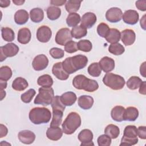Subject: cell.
<instances>
[{
    "label": "cell",
    "mask_w": 146,
    "mask_h": 146,
    "mask_svg": "<svg viewBox=\"0 0 146 146\" xmlns=\"http://www.w3.org/2000/svg\"><path fill=\"white\" fill-rule=\"evenodd\" d=\"M51 105L52 110H58L64 111L66 108V106L62 102L60 96L58 95L55 96L54 97L53 100L51 103Z\"/></svg>",
    "instance_id": "cell-43"
},
{
    "label": "cell",
    "mask_w": 146,
    "mask_h": 146,
    "mask_svg": "<svg viewBox=\"0 0 146 146\" xmlns=\"http://www.w3.org/2000/svg\"><path fill=\"white\" fill-rule=\"evenodd\" d=\"M50 55L54 59L62 58L64 55V50L58 47H53L49 51Z\"/></svg>",
    "instance_id": "cell-47"
},
{
    "label": "cell",
    "mask_w": 146,
    "mask_h": 146,
    "mask_svg": "<svg viewBox=\"0 0 146 146\" xmlns=\"http://www.w3.org/2000/svg\"><path fill=\"white\" fill-rule=\"evenodd\" d=\"M136 7L142 11H145L146 10V1H137L135 3Z\"/></svg>",
    "instance_id": "cell-50"
},
{
    "label": "cell",
    "mask_w": 146,
    "mask_h": 146,
    "mask_svg": "<svg viewBox=\"0 0 146 146\" xmlns=\"http://www.w3.org/2000/svg\"><path fill=\"white\" fill-rule=\"evenodd\" d=\"M125 108L121 106H116L114 107L111 111V116L112 119L117 122L123 121V115Z\"/></svg>",
    "instance_id": "cell-26"
},
{
    "label": "cell",
    "mask_w": 146,
    "mask_h": 146,
    "mask_svg": "<svg viewBox=\"0 0 146 146\" xmlns=\"http://www.w3.org/2000/svg\"><path fill=\"white\" fill-rule=\"evenodd\" d=\"M29 20V13L23 9L18 10L14 15L15 22L19 25L25 24Z\"/></svg>",
    "instance_id": "cell-25"
},
{
    "label": "cell",
    "mask_w": 146,
    "mask_h": 146,
    "mask_svg": "<svg viewBox=\"0 0 146 146\" xmlns=\"http://www.w3.org/2000/svg\"><path fill=\"white\" fill-rule=\"evenodd\" d=\"M63 130L59 127H50L47 129L46 132L47 137L53 141H57L59 140L63 135Z\"/></svg>",
    "instance_id": "cell-22"
},
{
    "label": "cell",
    "mask_w": 146,
    "mask_h": 146,
    "mask_svg": "<svg viewBox=\"0 0 146 146\" xmlns=\"http://www.w3.org/2000/svg\"><path fill=\"white\" fill-rule=\"evenodd\" d=\"M139 92L141 95H145L146 94V82L145 81L142 82L141 84L139 87Z\"/></svg>",
    "instance_id": "cell-52"
},
{
    "label": "cell",
    "mask_w": 146,
    "mask_h": 146,
    "mask_svg": "<svg viewBox=\"0 0 146 146\" xmlns=\"http://www.w3.org/2000/svg\"><path fill=\"white\" fill-rule=\"evenodd\" d=\"M60 98L62 102L65 106H71L75 103L77 99L76 94L71 91L64 92Z\"/></svg>",
    "instance_id": "cell-24"
},
{
    "label": "cell",
    "mask_w": 146,
    "mask_h": 146,
    "mask_svg": "<svg viewBox=\"0 0 146 146\" xmlns=\"http://www.w3.org/2000/svg\"><path fill=\"white\" fill-rule=\"evenodd\" d=\"M0 132H1L0 137L2 138L4 136H6V135L8 133V129H7V127L5 125H4L2 124H1V125H0Z\"/></svg>",
    "instance_id": "cell-51"
},
{
    "label": "cell",
    "mask_w": 146,
    "mask_h": 146,
    "mask_svg": "<svg viewBox=\"0 0 146 146\" xmlns=\"http://www.w3.org/2000/svg\"><path fill=\"white\" fill-rule=\"evenodd\" d=\"M123 13L118 7H111L106 13V19L111 23H116L122 19Z\"/></svg>",
    "instance_id": "cell-12"
},
{
    "label": "cell",
    "mask_w": 146,
    "mask_h": 146,
    "mask_svg": "<svg viewBox=\"0 0 146 146\" xmlns=\"http://www.w3.org/2000/svg\"><path fill=\"white\" fill-rule=\"evenodd\" d=\"M19 141L25 144H31L35 139V133L30 130H23L20 131L18 135Z\"/></svg>",
    "instance_id": "cell-18"
},
{
    "label": "cell",
    "mask_w": 146,
    "mask_h": 146,
    "mask_svg": "<svg viewBox=\"0 0 146 146\" xmlns=\"http://www.w3.org/2000/svg\"><path fill=\"white\" fill-rule=\"evenodd\" d=\"M6 96V92L3 91V90H1V100H2Z\"/></svg>",
    "instance_id": "cell-59"
},
{
    "label": "cell",
    "mask_w": 146,
    "mask_h": 146,
    "mask_svg": "<svg viewBox=\"0 0 146 146\" xmlns=\"http://www.w3.org/2000/svg\"><path fill=\"white\" fill-rule=\"evenodd\" d=\"M66 0H63V1H59V0H52L50 1V3L54 6H60L63 5L64 3H66Z\"/></svg>",
    "instance_id": "cell-53"
},
{
    "label": "cell",
    "mask_w": 146,
    "mask_h": 146,
    "mask_svg": "<svg viewBox=\"0 0 146 146\" xmlns=\"http://www.w3.org/2000/svg\"><path fill=\"white\" fill-rule=\"evenodd\" d=\"M29 86L27 81L23 78L18 77L12 83V88L17 91L25 90Z\"/></svg>",
    "instance_id": "cell-27"
},
{
    "label": "cell",
    "mask_w": 146,
    "mask_h": 146,
    "mask_svg": "<svg viewBox=\"0 0 146 146\" xmlns=\"http://www.w3.org/2000/svg\"><path fill=\"white\" fill-rule=\"evenodd\" d=\"M139 116V111L135 107H128L125 109L123 115V120L133 121Z\"/></svg>",
    "instance_id": "cell-21"
},
{
    "label": "cell",
    "mask_w": 146,
    "mask_h": 146,
    "mask_svg": "<svg viewBox=\"0 0 146 146\" xmlns=\"http://www.w3.org/2000/svg\"><path fill=\"white\" fill-rule=\"evenodd\" d=\"M13 2L14 4H15L16 5H22L25 2V1L24 0H23V1H22V0H19V1H18V0H13Z\"/></svg>",
    "instance_id": "cell-58"
},
{
    "label": "cell",
    "mask_w": 146,
    "mask_h": 146,
    "mask_svg": "<svg viewBox=\"0 0 146 146\" xmlns=\"http://www.w3.org/2000/svg\"><path fill=\"white\" fill-rule=\"evenodd\" d=\"M46 12L48 18L51 21L58 19L61 15L60 9L55 6L48 7L46 10Z\"/></svg>",
    "instance_id": "cell-34"
},
{
    "label": "cell",
    "mask_w": 146,
    "mask_h": 146,
    "mask_svg": "<svg viewBox=\"0 0 146 146\" xmlns=\"http://www.w3.org/2000/svg\"><path fill=\"white\" fill-rule=\"evenodd\" d=\"M30 16L32 22L35 23H39L42 21L43 19L44 13L42 9L36 7L30 10Z\"/></svg>",
    "instance_id": "cell-28"
},
{
    "label": "cell",
    "mask_w": 146,
    "mask_h": 146,
    "mask_svg": "<svg viewBox=\"0 0 146 146\" xmlns=\"http://www.w3.org/2000/svg\"><path fill=\"white\" fill-rule=\"evenodd\" d=\"M64 50L66 52L70 54H72L76 52L78 50L77 43L72 40L69 41L65 44Z\"/></svg>",
    "instance_id": "cell-48"
},
{
    "label": "cell",
    "mask_w": 146,
    "mask_h": 146,
    "mask_svg": "<svg viewBox=\"0 0 146 146\" xmlns=\"http://www.w3.org/2000/svg\"><path fill=\"white\" fill-rule=\"evenodd\" d=\"M120 39L125 46H131L135 41V33L132 29H125L120 33Z\"/></svg>",
    "instance_id": "cell-14"
},
{
    "label": "cell",
    "mask_w": 146,
    "mask_h": 146,
    "mask_svg": "<svg viewBox=\"0 0 146 146\" xmlns=\"http://www.w3.org/2000/svg\"><path fill=\"white\" fill-rule=\"evenodd\" d=\"M80 21L81 18L80 15L76 13H70L66 18V23L69 27H74L78 26Z\"/></svg>",
    "instance_id": "cell-35"
},
{
    "label": "cell",
    "mask_w": 146,
    "mask_h": 146,
    "mask_svg": "<svg viewBox=\"0 0 146 146\" xmlns=\"http://www.w3.org/2000/svg\"><path fill=\"white\" fill-rule=\"evenodd\" d=\"M105 38L108 43L111 44L117 43L120 39V32L116 29H111Z\"/></svg>",
    "instance_id": "cell-31"
},
{
    "label": "cell",
    "mask_w": 146,
    "mask_h": 146,
    "mask_svg": "<svg viewBox=\"0 0 146 146\" xmlns=\"http://www.w3.org/2000/svg\"><path fill=\"white\" fill-rule=\"evenodd\" d=\"M140 26L143 30H145V15H144L140 19Z\"/></svg>",
    "instance_id": "cell-56"
},
{
    "label": "cell",
    "mask_w": 146,
    "mask_h": 146,
    "mask_svg": "<svg viewBox=\"0 0 146 146\" xmlns=\"http://www.w3.org/2000/svg\"><path fill=\"white\" fill-rule=\"evenodd\" d=\"M142 82V80L139 77L132 76L127 80V86L129 90H135L140 87Z\"/></svg>",
    "instance_id": "cell-36"
},
{
    "label": "cell",
    "mask_w": 146,
    "mask_h": 146,
    "mask_svg": "<svg viewBox=\"0 0 146 146\" xmlns=\"http://www.w3.org/2000/svg\"><path fill=\"white\" fill-rule=\"evenodd\" d=\"M103 83L113 90L122 89L125 84V79L120 75L113 73H107L103 79Z\"/></svg>",
    "instance_id": "cell-5"
},
{
    "label": "cell",
    "mask_w": 146,
    "mask_h": 146,
    "mask_svg": "<svg viewBox=\"0 0 146 146\" xmlns=\"http://www.w3.org/2000/svg\"><path fill=\"white\" fill-rule=\"evenodd\" d=\"M12 70L7 66H3L0 68V80L7 81L12 76Z\"/></svg>",
    "instance_id": "cell-41"
},
{
    "label": "cell",
    "mask_w": 146,
    "mask_h": 146,
    "mask_svg": "<svg viewBox=\"0 0 146 146\" xmlns=\"http://www.w3.org/2000/svg\"><path fill=\"white\" fill-rule=\"evenodd\" d=\"M1 34L2 38L5 41L12 42L15 39V33L9 27H2L1 29Z\"/></svg>",
    "instance_id": "cell-38"
},
{
    "label": "cell",
    "mask_w": 146,
    "mask_h": 146,
    "mask_svg": "<svg viewBox=\"0 0 146 146\" xmlns=\"http://www.w3.org/2000/svg\"><path fill=\"white\" fill-rule=\"evenodd\" d=\"M19 51V47L13 43H7L0 48L1 62H3L8 57H13L16 55Z\"/></svg>",
    "instance_id": "cell-8"
},
{
    "label": "cell",
    "mask_w": 146,
    "mask_h": 146,
    "mask_svg": "<svg viewBox=\"0 0 146 146\" xmlns=\"http://www.w3.org/2000/svg\"><path fill=\"white\" fill-rule=\"evenodd\" d=\"M122 19L124 23L133 25H135L139 19V13L134 10H126L122 16Z\"/></svg>",
    "instance_id": "cell-16"
},
{
    "label": "cell",
    "mask_w": 146,
    "mask_h": 146,
    "mask_svg": "<svg viewBox=\"0 0 146 146\" xmlns=\"http://www.w3.org/2000/svg\"><path fill=\"white\" fill-rule=\"evenodd\" d=\"M99 64L101 69L106 73L112 71L115 68L114 60L108 56H104L100 60Z\"/></svg>",
    "instance_id": "cell-19"
},
{
    "label": "cell",
    "mask_w": 146,
    "mask_h": 146,
    "mask_svg": "<svg viewBox=\"0 0 146 146\" xmlns=\"http://www.w3.org/2000/svg\"><path fill=\"white\" fill-rule=\"evenodd\" d=\"M36 92L33 88H30L25 93L22 94L21 96L22 101L25 103H29L35 96Z\"/></svg>",
    "instance_id": "cell-44"
},
{
    "label": "cell",
    "mask_w": 146,
    "mask_h": 146,
    "mask_svg": "<svg viewBox=\"0 0 146 146\" xmlns=\"http://www.w3.org/2000/svg\"><path fill=\"white\" fill-rule=\"evenodd\" d=\"M138 143L137 129L135 125H128L124 129L120 145H133Z\"/></svg>",
    "instance_id": "cell-7"
},
{
    "label": "cell",
    "mask_w": 146,
    "mask_h": 146,
    "mask_svg": "<svg viewBox=\"0 0 146 146\" xmlns=\"http://www.w3.org/2000/svg\"><path fill=\"white\" fill-rule=\"evenodd\" d=\"M37 83L42 87H51L53 84V80L50 75L44 74L38 78Z\"/></svg>",
    "instance_id": "cell-33"
},
{
    "label": "cell",
    "mask_w": 146,
    "mask_h": 146,
    "mask_svg": "<svg viewBox=\"0 0 146 146\" xmlns=\"http://www.w3.org/2000/svg\"><path fill=\"white\" fill-rule=\"evenodd\" d=\"M87 34V29L81 26H76L71 30L72 36L75 39H80L85 36Z\"/></svg>",
    "instance_id": "cell-37"
},
{
    "label": "cell",
    "mask_w": 146,
    "mask_h": 146,
    "mask_svg": "<svg viewBox=\"0 0 146 146\" xmlns=\"http://www.w3.org/2000/svg\"><path fill=\"white\" fill-rule=\"evenodd\" d=\"M137 135L141 139H146V127L145 126H139L137 128Z\"/></svg>",
    "instance_id": "cell-49"
},
{
    "label": "cell",
    "mask_w": 146,
    "mask_h": 146,
    "mask_svg": "<svg viewBox=\"0 0 146 146\" xmlns=\"http://www.w3.org/2000/svg\"><path fill=\"white\" fill-rule=\"evenodd\" d=\"M82 1L78 0H68L65 4L66 11L70 13H75L79 10Z\"/></svg>",
    "instance_id": "cell-32"
},
{
    "label": "cell",
    "mask_w": 146,
    "mask_h": 146,
    "mask_svg": "<svg viewBox=\"0 0 146 146\" xmlns=\"http://www.w3.org/2000/svg\"><path fill=\"white\" fill-rule=\"evenodd\" d=\"M108 51L110 53L115 55H120L125 51V48L119 43L111 44L108 47Z\"/></svg>",
    "instance_id": "cell-39"
},
{
    "label": "cell",
    "mask_w": 146,
    "mask_h": 146,
    "mask_svg": "<svg viewBox=\"0 0 146 146\" xmlns=\"http://www.w3.org/2000/svg\"><path fill=\"white\" fill-rule=\"evenodd\" d=\"M52 72L57 79L61 80H66L69 78V74L63 70L62 62H57L53 65Z\"/></svg>",
    "instance_id": "cell-17"
},
{
    "label": "cell",
    "mask_w": 146,
    "mask_h": 146,
    "mask_svg": "<svg viewBox=\"0 0 146 146\" xmlns=\"http://www.w3.org/2000/svg\"><path fill=\"white\" fill-rule=\"evenodd\" d=\"M81 122V117L77 112H70L62 124L63 132L66 135L74 133L80 126Z\"/></svg>",
    "instance_id": "cell-4"
},
{
    "label": "cell",
    "mask_w": 146,
    "mask_h": 146,
    "mask_svg": "<svg viewBox=\"0 0 146 146\" xmlns=\"http://www.w3.org/2000/svg\"><path fill=\"white\" fill-rule=\"evenodd\" d=\"M48 64V59L44 54L36 56L33 61L32 66L35 71H41L45 69Z\"/></svg>",
    "instance_id": "cell-13"
},
{
    "label": "cell",
    "mask_w": 146,
    "mask_h": 146,
    "mask_svg": "<svg viewBox=\"0 0 146 146\" xmlns=\"http://www.w3.org/2000/svg\"><path fill=\"white\" fill-rule=\"evenodd\" d=\"M110 27L106 23L102 22L97 27V33L99 36L105 38L110 31Z\"/></svg>",
    "instance_id": "cell-45"
},
{
    "label": "cell",
    "mask_w": 146,
    "mask_h": 146,
    "mask_svg": "<svg viewBox=\"0 0 146 146\" xmlns=\"http://www.w3.org/2000/svg\"><path fill=\"white\" fill-rule=\"evenodd\" d=\"M140 72L141 75L145 78V62H144L140 66Z\"/></svg>",
    "instance_id": "cell-54"
},
{
    "label": "cell",
    "mask_w": 146,
    "mask_h": 146,
    "mask_svg": "<svg viewBox=\"0 0 146 146\" xmlns=\"http://www.w3.org/2000/svg\"><path fill=\"white\" fill-rule=\"evenodd\" d=\"M88 63V58L85 55L79 54L65 59L62 62L63 70L68 74H72L78 70L84 68Z\"/></svg>",
    "instance_id": "cell-1"
},
{
    "label": "cell",
    "mask_w": 146,
    "mask_h": 146,
    "mask_svg": "<svg viewBox=\"0 0 146 146\" xmlns=\"http://www.w3.org/2000/svg\"><path fill=\"white\" fill-rule=\"evenodd\" d=\"M94 99L89 95H82L79 97L78 103L79 106L83 110H89L94 104Z\"/></svg>",
    "instance_id": "cell-20"
},
{
    "label": "cell",
    "mask_w": 146,
    "mask_h": 146,
    "mask_svg": "<svg viewBox=\"0 0 146 146\" xmlns=\"http://www.w3.org/2000/svg\"><path fill=\"white\" fill-rule=\"evenodd\" d=\"M96 20V16L94 13L91 12L86 13L81 18L80 26L86 29H90L95 24Z\"/></svg>",
    "instance_id": "cell-15"
},
{
    "label": "cell",
    "mask_w": 146,
    "mask_h": 146,
    "mask_svg": "<svg viewBox=\"0 0 146 146\" xmlns=\"http://www.w3.org/2000/svg\"><path fill=\"white\" fill-rule=\"evenodd\" d=\"M52 36V31L51 29L45 25L40 26L36 31L37 39L42 43L48 42Z\"/></svg>",
    "instance_id": "cell-10"
},
{
    "label": "cell",
    "mask_w": 146,
    "mask_h": 146,
    "mask_svg": "<svg viewBox=\"0 0 146 146\" xmlns=\"http://www.w3.org/2000/svg\"><path fill=\"white\" fill-rule=\"evenodd\" d=\"M30 120L34 124H45L49 122L51 117L50 111L45 107H35L29 112Z\"/></svg>",
    "instance_id": "cell-3"
},
{
    "label": "cell",
    "mask_w": 146,
    "mask_h": 146,
    "mask_svg": "<svg viewBox=\"0 0 146 146\" xmlns=\"http://www.w3.org/2000/svg\"><path fill=\"white\" fill-rule=\"evenodd\" d=\"M93 137L92 131L88 129H84L82 130L78 136L79 140L81 142V146L94 145V144L92 142Z\"/></svg>",
    "instance_id": "cell-11"
},
{
    "label": "cell",
    "mask_w": 146,
    "mask_h": 146,
    "mask_svg": "<svg viewBox=\"0 0 146 146\" xmlns=\"http://www.w3.org/2000/svg\"><path fill=\"white\" fill-rule=\"evenodd\" d=\"M73 86L78 90H83L87 92H94L99 88L98 82L87 78L85 75L79 74L74 77L72 80Z\"/></svg>",
    "instance_id": "cell-2"
},
{
    "label": "cell",
    "mask_w": 146,
    "mask_h": 146,
    "mask_svg": "<svg viewBox=\"0 0 146 146\" xmlns=\"http://www.w3.org/2000/svg\"><path fill=\"white\" fill-rule=\"evenodd\" d=\"M99 146H110L111 144V139L106 134L99 136L97 139Z\"/></svg>",
    "instance_id": "cell-46"
},
{
    "label": "cell",
    "mask_w": 146,
    "mask_h": 146,
    "mask_svg": "<svg viewBox=\"0 0 146 146\" xmlns=\"http://www.w3.org/2000/svg\"><path fill=\"white\" fill-rule=\"evenodd\" d=\"M10 0H0V6L1 7H7L10 5Z\"/></svg>",
    "instance_id": "cell-55"
},
{
    "label": "cell",
    "mask_w": 146,
    "mask_h": 146,
    "mask_svg": "<svg viewBox=\"0 0 146 146\" xmlns=\"http://www.w3.org/2000/svg\"><path fill=\"white\" fill-rule=\"evenodd\" d=\"M54 97V90L51 87H40L39 93L36 96L34 103L35 104H40L46 106L51 104Z\"/></svg>",
    "instance_id": "cell-6"
},
{
    "label": "cell",
    "mask_w": 146,
    "mask_h": 146,
    "mask_svg": "<svg viewBox=\"0 0 146 146\" xmlns=\"http://www.w3.org/2000/svg\"><path fill=\"white\" fill-rule=\"evenodd\" d=\"M0 88H1V90H4L7 87V82L6 81H3V80H0Z\"/></svg>",
    "instance_id": "cell-57"
},
{
    "label": "cell",
    "mask_w": 146,
    "mask_h": 146,
    "mask_svg": "<svg viewBox=\"0 0 146 146\" xmlns=\"http://www.w3.org/2000/svg\"><path fill=\"white\" fill-rule=\"evenodd\" d=\"M63 111L60 110H52V118L50 123L51 127H59L60 125V124L62 123V117L63 115Z\"/></svg>",
    "instance_id": "cell-29"
},
{
    "label": "cell",
    "mask_w": 146,
    "mask_h": 146,
    "mask_svg": "<svg viewBox=\"0 0 146 146\" xmlns=\"http://www.w3.org/2000/svg\"><path fill=\"white\" fill-rule=\"evenodd\" d=\"M78 48L82 51L88 52H90L92 48V44L89 40L83 39L79 40L77 43Z\"/></svg>",
    "instance_id": "cell-42"
},
{
    "label": "cell",
    "mask_w": 146,
    "mask_h": 146,
    "mask_svg": "<svg viewBox=\"0 0 146 146\" xmlns=\"http://www.w3.org/2000/svg\"><path fill=\"white\" fill-rule=\"evenodd\" d=\"M71 31L68 28H62L58 31L55 35V42L58 44L65 46L72 39Z\"/></svg>",
    "instance_id": "cell-9"
},
{
    "label": "cell",
    "mask_w": 146,
    "mask_h": 146,
    "mask_svg": "<svg viewBox=\"0 0 146 146\" xmlns=\"http://www.w3.org/2000/svg\"><path fill=\"white\" fill-rule=\"evenodd\" d=\"M104 133L111 137V139H116L120 134L119 128L114 124H108L104 129Z\"/></svg>",
    "instance_id": "cell-30"
},
{
    "label": "cell",
    "mask_w": 146,
    "mask_h": 146,
    "mask_svg": "<svg viewBox=\"0 0 146 146\" xmlns=\"http://www.w3.org/2000/svg\"><path fill=\"white\" fill-rule=\"evenodd\" d=\"M88 73L90 75L93 77H98L100 75L102 69L99 64V63L94 62L91 63L88 67Z\"/></svg>",
    "instance_id": "cell-40"
},
{
    "label": "cell",
    "mask_w": 146,
    "mask_h": 146,
    "mask_svg": "<svg viewBox=\"0 0 146 146\" xmlns=\"http://www.w3.org/2000/svg\"><path fill=\"white\" fill-rule=\"evenodd\" d=\"M31 34L30 30L28 28H22L19 30L18 33V41L23 44L28 43L31 39Z\"/></svg>",
    "instance_id": "cell-23"
}]
</instances>
